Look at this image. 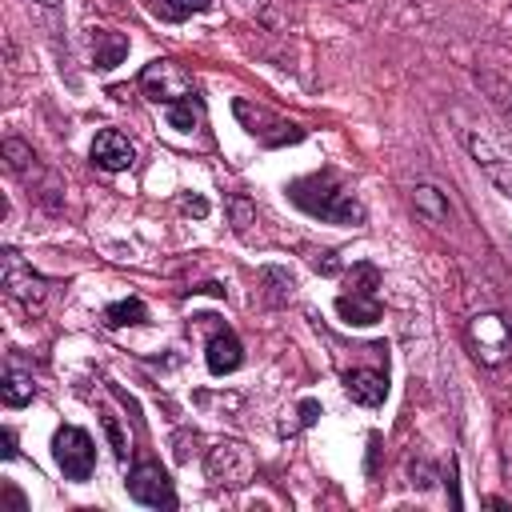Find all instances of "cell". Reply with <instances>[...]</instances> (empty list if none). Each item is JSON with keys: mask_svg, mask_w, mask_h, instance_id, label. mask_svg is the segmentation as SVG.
<instances>
[{"mask_svg": "<svg viewBox=\"0 0 512 512\" xmlns=\"http://www.w3.org/2000/svg\"><path fill=\"white\" fill-rule=\"evenodd\" d=\"M468 152H472V160L488 172V180L512 196V132H500V128H472V132H468Z\"/></svg>", "mask_w": 512, "mask_h": 512, "instance_id": "cell-2", "label": "cell"}, {"mask_svg": "<svg viewBox=\"0 0 512 512\" xmlns=\"http://www.w3.org/2000/svg\"><path fill=\"white\" fill-rule=\"evenodd\" d=\"M40 4H60V0H40Z\"/></svg>", "mask_w": 512, "mask_h": 512, "instance_id": "cell-24", "label": "cell"}, {"mask_svg": "<svg viewBox=\"0 0 512 512\" xmlns=\"http://www.w3.org/2000/svg\"><path fill=\"white\" fill-rule=\"evenodd\" d=\"M468 344L476 352L480 364H500L508 356V344H512V332L504 324V316L496 312H480L468 320Z\"/></svg>", "mask_w": 512, "mask_h": 512, "instance_id": "cell-8", "label": "cell"}, {"mask_svg": "<svg viewBox=\"0 0 512 512\" xmlns=\"http://www.w3.org/2000/svg\"><path fill=\"white\" fill-rule=\"evenodd\" d=\"M160 20H188L192 12H204L212 0H148Z\"/></svg>", "mask_w": 512, "mask_h": 512, "instance_id": "cell-17", "label": "cell"}, {"mask_svg": "<svg viewBox=\"0 0 512 512\" xmlns=\"http://www.w3.org/2000/svg\"><path fill=\"white\" fill-rule=\"evenodd\" d=\"M32 392H36V384H32V376H28V372H20V368H8V372H4L0 396H4V404H8V408L28 404V400H32Z\"/></svg>", "mask_w": 512, "mask_h": 512, "instance_id": "cell-15", "label": "cell"}, {"mask_svg": "<svg viewBox=\"0 0 512 512\" xmlns=\"http://www.w3.org/2000/svg\"><path fill=\"white\" fill-rule=\"evenodd\" d=\"M204 468H208V480H212V484H220V488H244V484L256 476V456H252V448L240 444V440H220V444L208 452Z\"/></svg>", "mask_w": 512, "mask_h": 512, "instance_id": "cell-4", "label": "cell"}, {"mask_svg": "<svg viewBox=\"0 0 512 512\" xmlns=\"http://www.w3.org/2000/svg\"><path fill=\"white\" fill-rule=\"evenodd\" d=\"M140 92H144L152 104H164V108H168V104H180V100L196 96V84H192V76H188L184 64L160 56V60L144 64V72H140Z\"/></svg>", "mask_w": 512, "mask_h": 512, "instance_id": "cell-3", "label": "cell"}, {"mask_svg": "<svg viewBox=\"0 0 512 512\" xmlns=\"http://www.w3.org/2000/svg\"><path fill=\"white\" fill-rule=\"evenodd\" d=\"M204 360H208V372H212V376H228V372H236V368L244 364V348H240V340L224 328V332H216V336L208 340Z\"/></svg>", "mask_w": 512, "mask_h": 512, "instance_id": "cell-11", "label": "cell"}, {"mask_svg": "<svg viewBox=\"0 0 512 512\" xmlns=\"http://www.w3.org/2000/svg\"><path fill=\"white\" fill-rule=\"evenodd\" d=\"M412 204H416V212H424V216H428V220H436V224L448 216V204L440 200V192H436L432 184H420V188L412 192Z\"/></svg>", "mask_w": 512, "mask_h": 512, "instance_id": "cell-18", "label": "cell"}, {"mask_svg": "<svg viewBox=\"0 0 512 512\" xmlns=\"http://www.w3.org/2000/svg\"><path fill=\"white\" fill-rule=\"evenodd\" d=\"M52 456H56V464H60V472H64L68 480H88L92 468H96V444H92V436H88L84 428H76V424H64V428L52 436Z\"/></svg>", "mask_w": 512, "mask_h": 512, "instance_id": "cell-5", "label": "cell"}, {"mask_svg": "<svg viewBox=\"0 0 512 512\" xmlns=\"http://www.w3.org/2000/svg\"><path fill=\"white\" fill-rule=\"evenodd\" d=\"M144 320H148V308H144V300H136V296H128V300H116V304H108V308H104V324H108V328L144 324Z\"/></svg>", "mask_w": 512, "mask_h": 512, "instance_id": "cell-14", "label": "cell"}, {"mask_svg": "<svg viewBox=\"0 0 512 512\" xmlns=\"http://www.w3.org/2000/svg\"><path fill=\"white\" fill-rule=\"evenodd\" d=\"M232 212H236V228L244 232L248 228V204L244 200H232Z\"/></svg>", "mask_w": 512, "mask_h": 512, "instance_id": "cell-22", "label": "cell"}, {"mask_svg": "<svg viewBox=\"0 0 512 512\" xmlns=\"http://www.w3.org/2000/svg\"><path fill=\"white\" fill-rule=\"evenodd\" d=\"M132 160H136V152H132V140H128L124 132H116V128L96 132V140H92V164H96V168H104V172H124Z\"/></svg>", "mask_w": 512, "mask_h": 512, "instance_id": "cell-9", "label": "cell"}, {"mask_svg": "<svg viewBox=\"0 0 512 512\" xmlns=\"http://www.w3.org/2000/svg\"><path fill=\"white\" fill-rule=\"evenodd\" d=\"M344 388H348V396H352L356 404L376 408V404H384V396H388V376H384V372H372V368H352V372L344 376Z\"/></svg>", "mask_w": 512, "mask_h": 512, "instance_id": "cell-10", "label": "cell"}, {"mask_svg": "<svg viewBox=\"0 0 512 512\" xmlns=\"http://www.w3.org/2000/svg\"><path fill=\"white\" fill-rule=\"evenodd\" d=\"M4 288L16 304H24V312H44V300H48V280L40 272H32V264L20 260V252L4 248Z\"/></svg>", "mask_w": 512, "mask_h": 512, "instance_id": "cell-6", "label": "cell"}, {"mask_svg": "<svg viewBox=\"0 0 512 512\" xmlns=\"http://www.w3.org/2000/svg\"><path fill=\"white\" fill-rule=\"evenodd\" d=\"M128 496L136 504H148V508H176V488L168 480V472L156 464V460H140L132 472H128Z\"/></svg>", "mask_w": 512, "mask_h": 512, "instance_id": "cell-7", "label": "cell"}, {"mask_svg": "<svg viewBox=\"0 0 512 512\" xmlns=\"http://www.w3.org/2000/svg\"><path fill=\"white\" fill-rule=\"evenodd\" d=\"M200 116H204V108H200L196 96H188V100H180V104H168V124H172L176 132H192V128L200 124Z\"/></svg>", "mask_w": 512, "mask_h": 512, "instance_id": "cell-16", "label": "cell"}, {"mask_svg": "<svg viewBox=\"0 0 512 512\" xmlns=\"http://www.w3.org/2000/svg\"><path fill=\"white\" fill-rule=\"evenodd\" d=\"M4 156H8V164H12L16 172H24V164L32 160V152H28L20 140H8V144H4Z\"/></svg>", "mask_w": 512, "mask_h": 512, "instance_id": "cell-20", "label": "cell"}, {"mask_svg": "<svg viewBox=\"0 0 512 512\" xmlns=\"http://www.w3.org/2000/svg\"><path fill=\"white\" fill-rule=\"evenodd\" d=\"M288 196H292L304 212H312V216H320V220H332V224H360V220H364L360 200H356L344 184H336L332 172H316V176L296 180V184L288 188Z\"/></svg>", "mask_w": 512, "mask_h": 512, "instance_id": "cell-1", "label": "cell"}, {"mask_svg": "<svg viewBox=\"0 0 512 512\" xmlns=\"http://www.w3.org/2000/svg\"><path fill=\"white\" fill-rule=\"evenodd\" d=\"M124 52H128V40H124V36H116V32H96V40H92L96 68H116V64L124 60Z\"/></svg>", "mask_w": 512, "mask_h": 512, "instance_id": "cell-13", "label": "cell"}, {"mask_svg": "<svg viewBox=\"0 0 512 512\" xmlns=\"http://www.w3.org/2000/svg\"><path fill=\"white\" fill-rule=\"evenodd\" d=\"M184 212H192V216H208V200H200V196H184Z\"/></svg>", "mask_w": 512, "mask_h": 512, "instance_id": "cell-21", "label": "cell"}, {"mask_svg": "<svg viewBox=\"0 0 512 512\" xmlns=\"http://www.w3.org/2000/svg\"><path fill=\"white\" fill-rule=\"evenodd\" d=\"M336 308H340V316L348 324H376L380 320V300L372 296V288H360L352 296H340Z\"/></svg>", "mask_w": 512, "mask_h": 512, "instance_id": "cell-12", "label": "cell"}, {"mask_svg": "<svg viewBox=\"0 0 512 512\" xmlns=\"http://www.w3.org/2000/svg\"><path fill=\"white\" fill-rule=\"evenodd\" d=\"M4 456H8V460L16 456V436H12V432H4Z\"/></svg>", "mask_w": 512, "mask_h": 512, "instance_id": "cell-23", "label": "cell"}, {"mask_svg": "<svg viewBox=\"0 0 512 512\" xmlns=\"http://www.w3.org/2000/svg\"><path fill=\"white\" fill-rule=\"evenodd\" d=\"M104 432H108V440H112V452H116V460H128V440H124V432H120L116 416H104Z\"/></svg>", "mask_w": 512, "mask_h": 512, "instance_id": "cell-19", "label": "cell"}]
</instances>
